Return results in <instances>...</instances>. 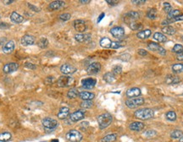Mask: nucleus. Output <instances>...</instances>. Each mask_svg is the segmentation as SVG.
<instances>
[{"label": "nucleus", "instance_id": "obj_1", "mask_svg": "<svg viewBox=\"0 0 183 142\" xmlns=\"http://www.w3.org/2000/svg\"><path fill=\"white\" fill-rule=\"evenodd\" d=\"M135 116L142 120H148L154 116V112L150 108H142L135 112Z\"/></svg>", "mask_w": 183, "mask_h": 142}, {"label": "nucleus", "instance_id": "obj_2", "mask_svg": "<svg viewBox=\"0 0 183 142\" xmlns=\"http://www.w3.org/2000/svg\"><path fill=\"white\" fill-rule=\"evenodd\" d=\"M112 121H113V118H112L111 114H109V113H103L98 117V123H99V128L101 129H104L109 127Z\"/></svg>", "mask_w": 183, "mask_h": 142}, {"label": "nucleus", "instance_id": "obj_3", "mask_svg": "<svg viewBox=\"0 0 183 142\" xmlns=\"http://www.w3.org/2000/svg\"><path fill=\"white\" fill-rule=\"evenodd\" d=\"M66 139L70 142H80L82 140V135L75 129H71L66 134Z\"/></svg>", "mask_w": 183, "mask_h": 142}, {"label": "nucleus", "instance_id": "obj_4", "mask_svg": "<svg viewBox=\"0 0 183 142\" xmlns=\"http://www.w3.org/2000/svg\"><path fill=\"white\" fill-rule=\"evenodd\" d=\"M43 126L47 130H53L57 128L58 126V121L54 118H45L43 119Z\"/></svg>", "mask_w": 183, "mask_h": 142}, {"label": "nucleus", "instance_id": "obj_5", "mask_svg": "<svg viewBox=\"0 0 183 142\" xmlns=\"http://www.w3.org/2000/svg\"><path fill=\"white\" fill-rule=\"evenodd\" d=\"M144 103V99L143 97L131 98L125 101V105L129 108H135L138 106H141Z\"/></svg>", "mask_w": 183, "mask_h": 142}, {"label": "nucleus", "instance_id": "obj_6", "mask_svg": "<svg viewBox=\"0 0 183 142\" xmlns=\"http://www.w3.org/2000/svg\"><path fill=\"white\" fill-rule=\"evenodd\" d=\"M57 83L60 87H67L74 83V79L68 75H64L59 78Z\"/></svg>", "mask_w": 183, "mask_h": 142}, {"label": "nucleus", "instance_id": "obj_7", "mask_svg": "<svg viewBox=\"0 0 183 142\" xmlns=\"http://www.w3.org/2000/svg\"><path fill=\"white\" fill-rule=\"evenodd\" d=\"M139 18H140L139 13L136 12V11H131V12H129L127 14H125V15L124 16V21L126 24L130 25L131 23L136 22Z\"/></svg>", "mask_w": 183, "mask_h": 142}, {"label": "nucleus", "instance_id": "obj_8", "mask_svg": "<svg viewBox=\"0 0 183 142\" xmlns=\"http://www.w3.org/2000/svg\"><path fill=\"white\" fill-rule=\"evenodd\" d=\"M148 48H149V50H151V51H153V52H155V53L160 54V55H162V56H164V55L166 54L165 49L164 48H162L161 46H159L158 44H157L156 42H149V45H148Z\"/></svg>", "mask_w": 183, "mask_h": 142}, {"label": "nucleus", "instance_id": "obj_9", "mask_svg": "<svg viewBox=\"0 0 183 142\" xmlns=\"http://www.w3.org/2000/svg\"><path fill=\"white\" fill-rule=\"evenodd\" d=\"M76 70L77 69H76L75 67L68 64H63L61 66V68H60V71L62 72V74H64V75H68V76L70 75V74H72L75 73Z\"/></svg>", "mask_w": 183, "mask_h": 142}, {"label": "nucleus", "instance_id": "obj_10", "mask_svg": "<svg viewBox=\"0 0 183 142\" xmlns=\"http://www.w3.org/2000/svg\"><path fill=\"white\" fill-rule=\"evenodd\" d=\"M85 117V112L82 110H78L72 113L69 115V119L71 122H78L81 119H83Z\"/></svg>", "mask_w": 183, "mask_h": 142}, {"label": "nucleus", "instance_id": "obj_11", "mask_svg": "<svg viewBox=\"0 0 183 142\" xmlns=\"http://www.w3.org/2000/svg\"><path fill=\"white\" fill-rule=\"evenodd\" d=\"M110 33L115 38L121 39L124 36V35H125V30L120 26H115V27H113L112 29L110 30Z\"/></svg>", "mask_w": 183, "mask_h": 142}, {"label": "nucleus", "instance_id": "obj_12", "mask_svg": "<svg viewBox=\"0 0 183 142\" xmlns=\"http://www.w3.org/2000/svg\"><path fill=\"white\" fill-rule=\"evenodd\" d=\"M18 69H19V64L17 63H9V64H6L4 66L3 71L5 74H10L16 71Z\"/></svg>", "mask_w": 183, "mask_h": 142}, {"label": "nucleus", "instance_id": "obj_13", "mask_svg": "<svg viewBox=\"0 0 183 142\" xmlns=\"http://www.w3.org/2000/svg\"><path fill=\"white\" fill-rule=\"evenodd\" d=\"M96 83H97V80L93 78L83 79L81 80L82 87L85 89H93L96 85Z\"/></svg>", "mask_w": 183, "mask_h": 142}, {"label": "nucleus", "instance_id": "obj_14", "mask_svg": "<svg viewBox=\"0 0 183 142\" xmlns=\"http://www.w3.org/2000/svg\"><path fill=\"white\" fill-rule=\"evenodd\" d=\"M74 27L76 31H79L80 34H81L82 32L86 31V30H87V25H86V23H85L84 20H75Z\"/></svg>", "mask_w": 183, "mask_h": 142}, {"label": "nucleus", "instance_id": "obj_15", "mask_svg": "<svg viewBox=\"0 0 183 142\" xmlns=\"http://www.w3.org/2000/svg\"><path fill=\"white\" fill-rule=\"evenodd\" d=\"M100 69H101V64L99 63H93L88 66L87 72L88 74H96L100 71Z\"/></svg>", "mask_w": 183, "mask_h": 142}, {"label": "nucleus", "instance_id": "obj_16", "mask_svg": "<svg viewBox=\"0 0 183 142\" xmlns=\"http://www.w3.org/2000/svg\"><path fill=\"white\" fill-rule=\"evenodd\" d=\"M15 42L13 41H9L8 42H6L5 44H4L3 48H2V50L6 54H11L15 50Z\"/></svg>", "mask_w": 183, "mask_h": 142}, {"label": "nucleus", "instance_id": "obj_17", "mask_svg": "<svg viewBox=\"0 0 183 142\" xmlns=\"http://www.w3.org/2000/svg\"><path fill=\"white\" fill-rule=\"evenodd\" d=\"M34 42L35 37L31 35H25L21 38V44L23 46H31V45L34 44Z\"/></svg>", "mask_w": 183, "mask_h": 142}, {"label": "nucleus", "instance_id": "obj_18", "mask_svg": "<svg viewBox=\"0 0 183 142\" xmlns=\"http://www.w3.org/2000/svg\"><path fill=\"white\" fill-rule=\"evenodd\" d=\"M65 6V3L64 1H54L49 6V9L51 10H59L63 9Z\"/></svg>", "mask_w": 183, "mask_h": 142}, {"label": "nucleus", "instance_id": "obj_19", "mask_svg": "<svg viewBox=\"0 0 183 142\" xmlns=\"http://www.w3.org/2000/svg\"><path fill=\"white\" fill-rule=\"evenodd\" d=\"M141 90L139 88H137V87H134V88H131L129 89V90H127V91H126V96L128 97H139L140 95H141Z\"/></svg>", "mask_w": 183, "mask_h": 142}, {"label": "nucleus", "instance_id": "obj_20", "mask_svg": "<svg viewBox=\"0 0 183 142\" xmlns=\"http://www.w3.org/2000/svg\"><path fill=\"white\" fill-rule=\"evenodd\" d=\"M144 123L141 122H133L131 123H130L129 128L131 130H133V131H140L142 129H143L144 128Z\"/></svg>", "mask_w": 183, "mask_h": 142}, {"label": "nucleus", "instance_id": "obj_21", "mask_svg": "<svg viewBox=\"0 0 183 142\" xmlns=\"http://www.w3.org/2000/svg\"><path fill=\"white\" fill-rule=\"evenodd\" d=\"M75 39L79 42H88L91 40V36L88 34H76Z\"/></svg>", "mask_w": 183, "mask_h": 142}, {"label": "nucleus", "instance_id": "obj_22", "mask_svg": "<svg viewBox=\"0 0 183 142\" xmlns=\"http://www.w3.org/2000/svg\"><path fill=\"white\" fill-rule=\"evenodd\" d=\"M79 97L83 101H92L95 97V95L92 92H87V91H81L79 93Z\"/></svg>", "mask_w": 183, "mask_h": 142}, {"label": "nucleus", "instance_id": "obj_23", "mask_svg": "<svg viewBox=\"0 0 183 142\" xmlns=\"http://www.w3.org/2000/svg\"><path fill=\"white\" fill-rule=\"evenodd\" d=\"M180 78L176 76V75H173V74H170V75H168L166 78H165V83L168 84V85H175V84H177L180 82Z\"/></svg>", "mask_w": 183, "mask_h": 142}, {"label": "nucleus", "instance_id": "obj_24", "mask_svg": "<svg viewBox=\"0 0 183 142\" xmlns=\"http://www.w3.org/2000/svg\"><path fill=\"white\" fill-rule=\"evenodd\" d=\"M10 20H12L13 22H15V23L19 24V23H21L24 20V18H23L22 15H19L17 12H12V14L10 15Z\"/></svg>", "mask_w": 183, "mask_h": 142}, {"label": "nucleus", "instance_id": "obj_25", "mask_svg": "<svg viewBox=\"0 0 183 142\" xmlns=\"http://www.w3.org/2000/svg\"><path fill=\"white\" fill-rule=\"evenodd\" d=\"M69 114V109L66 107H63L60 109L59 113H58V118L60 119H64L66 118Z\"/></svg>", "mask_w": 183, "mask_h": 142}, {"label": "nucleus", "instance_id": "obj_26", "mask_svg": "<svg viewBox=\"0 0 183 142\" xmlns=\"http://www.w3.org/2000/svg\"><path fill=\"white\" fill-rule=\"evenodd\" d=\"M151 34H152L151 30L147 29L137 32V36L138 38H140V39H147V38H149V36H151Z\"/></svg>", "mask_w": 183, "mask_h": 142}, {"label": "nucleus", "instance_id": "obj_27", "mask_svg": "<svg viewBox=\"0 0 183 142\" xmlns=\"http://www.w3.org/2000/svg\"><path fill=\"white\" fill-rule=\"evenodd\" d=\"M100 46L103 47L104 48H111V45H112V42L110 41V39L107 38V37H104L100 40L99 42Z\"/></svg>", "mask_w": 183, "mask_h": 142}, {"label": "nucleus", "instance_id": "obj_28", "mask_svg": "<svg viewBox=\"0 0 183 142\" xmlns=\"http://www.w3.org/2000/svg\"><path fill=\"white\" fill-rule=\"evenodd\" d=\"M104 80L107 83H113L115 80V74L112 72H108L104 75Z\"/></svg>", "mask_w": 183, "mask_h": 142}, {"label": "nucleus", "instance_id": "obj_29", "mask_svg": "<svg viewBox=\"0 0 183 142\" xmlns=\"http://www.w3.org/2000/svg\"><path fill=\"white\" fill-rule=\"evenodd\" d=\"M162 31L164 34L170 35V36H172L176 33V29L174 28L173 26H170V25H166V26H164Z\"/></svg>", "mask_w": 183, "mask_h": 142}, {"label": "nucleus", "instance_id": "obj_30", "mask_svg": "<svg viewBox=\"0 0 183 142\" xmlns=\"http://www.w3.org/2000/svg\"><path fill=\"white\" fill-rule=\"evenodd\" d=\"M153 38L154 40H156L158 42H164L167 41V37L164 36L162 33H158V32H156L155 34L153 35Z\"/></svg>", "mask_w": 183, "mask_h": 142}, {"label": "nucleus", "instance_id": "obj_31", "mask_svg": "<svg viewBox=\"0 0 183 142\" xmlns=\"http://www.w3.org/2000/svg\"><path fill=\"white\" fill-rule=\"evenodd\" d=\"M11 139V134L10 132L0 133V142H7Z\"/></svg>", "mask_w": 183, "mask_h": 142}, {"label": "nucleus", "instance_id": "obj_32", "mask_svg": "<svg viewBox=\"0 0 183 142\" xmlns=\"http://www.w3.org/2000/svg\"><path fill=\"white\" fill-rule=\"evenodd\" d=\"M117 135L115 134H111V135H108L106 136H104L102 139V142H113L116 140Z\"/></svg>", "mask_w": 183, "mask_h": 142}, {"label": "nucleus", "instance_id": "obj_33", "mask_svg": "<svg viewBox=\"0 0 183 142\" xmlns=\"http://www.w3.org/2000/svg\"><path fill=\"white\" fill-rule=\"evenodd\" d=\"M37 45H38V47L41 48H46L49 46V40L47 39V38H45V37H42V38L38 41Z\"/></svg>", "mask_w": 183, "mask_h": 142}, {"label": "nucleus", "instance_id": "obj_34", "mask_svg": "<svg viewBox=\"0 0 183 142\" xmlns=\"http://www.w3.org/2000/svg\"><path fill=\"white\" fill-rule=\"evenodd\" d=\"M77 96H79V92L75 88H72L69 90L67 93V97L70 99H73V98H75Z\"/></svg>", "mask_w": 183, "mask_h": 142}, {"label": "nucleus", "instance_id": "obj_35", "mask_svg": "<svg viewBox=\"0 0 183 142\" xmlns=\"http://www.w3.org/2000/svg\"><path fill=\"white\" fill-rule=\"evenodd\" d=\"M182 135L183 132L182 130H179V129H176L170 134V137L173 138V139H181L182 137Z\"/></svg>", "mask_w": 183, "mask_h": 142}, {"label": "nucleus", "instance_id": "obj_36", "mask_svg": "<svg viewBox=\"0 0 183 142\" xmlns=\"http://www.w3.org/2000/svg\"><path fill=\"white\" fill-rule=\"evenodd\" d=\"M174 73H182L183 72V64H176L172 66Z\"/></svg>", "mask_w": 183, "mask_h": 142}, {"label": "nucleus", "instance_id": "obj_37", "mask_svg": "<svg viewBox=\"0 0 183 142\" xmlns=\"http://www.w3.org/2000/svg\"><path fill=\"white\" fill-rule=\"evenodd\" d=\"M157 16V11L154 9H150L147 13V17L151 19V20H154Z\"/></svg>", "mask_w": 183, "mask_h": 142}, {"label": "nucleus", "instance_id": "obj_38", "mask_svg": "<svg viewBox=\"0 0 183 142\" xmlns=\"http://www.w3.org/2000/svg\"><path fill=\"white\" fill-rule=\"evenodd\" d=\"M181 11L178 10H174L172 11H170L168 14V19H174L176 17H177L179 15H181Z\"/></svg>", "mask_w": 183, "mask_h": 142}, {"label": "nucleus", "instance_id": "obj_39", "mask_svg": "<svg viewBox=\"0 0 183 142\" xmlns=\"http://www.w3.org/2000/svg\"><path fill=\"white\" fill-rule=\"evenodd\" d=\"M166 118L170 120V121H175L176 119V114L174 111H169L166 113Z\"/></svg>", "mask_w": 183, "mask_h": 142}, {"label": "nucleus", "instance_id": "obj_40", "mask_svg": "<svg viewBox=\"0 0 183 142\" xmlns=\"http://www.w3.org/2000/svg\"><path fill=\"white\" fill-rule=\"evenodd\" d=\"M129 26H130V28L131 30H140L142 27H143V25H142V24L141 23H138V22H133V23H131V24L129 25Z\"/></svg>", "mask_w": 183, "mask_h": 142}, {"label": "nucleus", "instance_id": "obj_41", "mask_svg": "<svg viewBox=\"0 0 183 142\" xmlns=\"http://www.w3.org/2000/svg\"><path fill=\"white\" fill-rule=\"evenodd\" d=\"M183 51V47L182 45L181 44H176L174 46L173 49H172V52L176 53V54H181Z\"/></svg>", "mask_w": 183, "mask_h": 142}, {"label": "nucleus", "instance_id": "obj_42", "mask_svg": "<svg viewBox=\"0 0 183 142\" xmlns=\"http://www.w3.org/2000/svg\"><path fill=\"white\" fill-rule=\"evenodd\" d=\"M81 106L83 108H91L93 106V103L92 101H84L83 103H81Z\"/></svg>", "mask_w": 183, "mask_h": 142}, {"label": "nucleus", "instance_id": "obj_43", "mask_svg": "<svg viewBox=\"0 0 183 142\" xmlns=\"http://www.w3.org/2000/svg\"><path fill=\"white\" fill-rule=\"evenodd\" d=\"M163 7H164V12H165L167 15H168L170 11H172V6L169 3H164Z\"/></svg>", "mask_w": 183, "mask_h": 142}, {"label": "nucleus", "instance_id": "obj_44", "mask_svg": "<svg viewBox=\"0 0 183 142\" xmlns=\"http://www.w3.org/2000/svg\"><path fill=\"white\" fill-rule=\"evenodd\" d=\"M121 72H122V68L120 65H116L115 67H114L113 71H112V73L114 74H120Z\"/></svg>", "mask_w": 183, "mask_h": 142}, {"label": "nucleus", "instance_id": "obj_45", "mask_svg": "<svg viewBox=\"0 0 183 142\" xmlns=\"http://www.w3.org/2000/svg\"><path fill=\"white\" fill-rule=\"evenodd\" d=\"M70 17H71V15H69V14H68V13H64V14H62V15H60V18L61 20H69V19H70Z\"/></svg>", "mask_w": 183, "mask_h": 142}, {"label": "nucleus", "instance_id": "obj_46", "mask_svg": "<svg viewBox=\"0 0 183 142\" xmlns=\"http://www.w3.org/2000/svg\"><path fill=\"white\" fill-rule=\"evenodd\" d=\"M121 46H122V45H121V43H120V42H112L111 48H113V49L120 48Z\"/></svg>", "mask_w": 183, "mask_h": 142}, {"label": "nucleus", "instance_id": "obj_47", "mask_svg": "<svg viewBox=\"0 0 183 142\" xmlns=\"http://www.w3.org/2000/svg\"><path fill=\"white\" fill-rule=\"evenodd\" d=\"M156 135V131L154 130H148L145 132V135L148 136V137H151V136H154Z\"/></svg>", "mask_w": 183, "mask_h": 142}, {"label": "nucleus", "instance_id": "obj_48", "mask_svg": "<svg viewBox=\"0 0 183 142\" xmlns=\"http://www.w3.org/2000/svg\"><path fill=\"white\" fill-rule=\"evenodd\" d=\"M25 67H26V68H28V69H36V65L33 64H31V63H25Z\"/></svg>", "mask_w": 183, "mask_h": 142}, {"label": "nucleus", "instance_id": "obj_49", "mask_svg": "<svg viewBox=\"0 0 183 142\" xmlns=\"http://www.w3.org/2000/svg\"><path fill=\"white\" fill-rule=\"evenodd\" d=\"M131 3H132V4H137V5H140V4H145V3H146V1H145V0H137V1L133 0V1H131Z\"/></svg>", "mask_w": 183, "mask_h": 142}, {"label": "nucleus", "instance_id": "obj_50", "mask_svg": "<svg viewBox=\"0 0 183 142\" xmlns=\"http://www.w3.org/2000/svg\"><path fill=\"white\" fill-rule=\"evenodd\" d=\"M137 53H138L139 55H141V56H146V55L148 54L147 51H146V50H144V49H139Z\"/></svg>", "mask_w": 183, "mask_h": 142}, {"label": "nucleus", "instance_id": "obj_51", "mask_svg": "<svg viewBox=\"0 0 183 142\" xmlns=\"http://www.w3.org/2000/svg\"><path fill=\"white\" fill-rule=\"evenodd\" d=\"M81 129H87V128L89 126V123L88 122H82L81 123Z\"/></svg>", "mask_w": 183, "mask_h": 142}, {"label": "nucleus", "instance_id": "obj_52", "mask_svg": "<svg viewBox=\"0 0 183 142\" xmlns=\"http://www.w3.org/2000/svg\"><path fill=\"white\" fill-rule=\"evenodd\" d=\"M176 59H177V60H179V61H183V51L181 54H177Z\"/></svg>", "mask_w": 183, "mask_h": 142}, {"label": "nucleus", "instance_id": "obj_53", "mask_svg": "<svg viewBox=\"0 0 183 142\" xmlns=\"http://www.w3.org/2000/svg\"><path fill=\"white\" fill-rule=\"evenodd\" d=\"M54 77H52V76H49V77H48V78L46 79V83H52V82H54Z\"/></svg>", "mask_w": 183, "mask_h": 142}, {"label": "nucleus", "instance_id": "obj_54", "mask_svg": "<svg viewBox=\"0 0 183 142\" xmlns=\"http://www.w3.org/2000/svg\"><path fill=\"white\" fill-rule=\"evenodd\" d=\"M106 2H107V4H110V5H115L118 4V1H111V0H107Z\"/></svg>", "mask_w": 183, "mask_h": 142}, {"label": "nucleus", "instance_id": "obj_55", "mask_svg": "<svg viewBox=\"0 0 183 142\" xmlns=\"http://www.w3.org/2000/svg\"><path fill=\"white\" fill-rule=\"evenodd\" d=\"M28 6L30 7V8H31V10H34L35 11H36V12H39V11H40L39 9H37V7H35V6H33V5L31 6V5L30 4H28Z\"/></svg>", "mask_w": 183, "mask_h": 142}, {"label": "nucleus", "instance_id": "obj_56", "mask_svg": "<svg viewBox=\"0 0 183 142\" xmlns=\"http://www.w3.org/2000/svg\"><path fill=\"white\" fill-rule=\"evenodd\" d=\"M90 1L89 0H87V1H85V0H81L80 1V4H89Z\"/></svg>", "mask_w": 183, "mask_h": 142}, {"label": "nucleus", "instance_id": "obj_57", "mask_svg": "<svg viewBox=\"0 0 183 142\" xmlns=\"http://www.w3.org/2000/svg\"><path fill=\"white\" fill-rule=\"evenodd\" d=\"M104 13H102V14H101V15H99V20H98V22H99V23L100 22V21H101V20H102V19L104 18Z\"/></svg>", "mask_w": 183, "mask_h": 142}, {"label": "nucleus", "instance_id": "obj_58", "mask_svg": "<svg viewBox=\"0 0 183 142\" xmlns=\"http://www.w3.org/2000/svg\"><path fill=\"white\" fill-rule=\"evenodd\" d=\"M14 1L12 0V1H4V4H12Z\"/></svg>", "mask_w": 183, "mask_h": 142}, {"label": "nucleus", "instance_id": "obj_59", "mask_svg": "<svg viewBox=\"0 0 183 142\" xmlns=\"http://www.w3.org/2000/svg\"><path fill=\"white\" fill-rule=\"evenodd\" d=\"M52 142H59V141H58V140H53Z\"/></svg>", "mask_w": 183, "mask_h": 142}, {"label": "nucleus", "instance_id": "obj_60", "mask_svg": "<svg viewBox=\"0 0 183 142\" xmlns=\"http://www.w3.org/2000/svg\"><path fill=\"white\" fill-rule=\"evenodd\" d=\"M180 142H183V137H182L180 139Z\"/></svg>", "mask_w": 183, "mask_h": 142}, {"label": "nucleus", "instance_id": "obj_61", "mask_svg": "<svg viewBox=\"0 0 183 142\" xmlns=\"http://www.w3.org/2000/svg\"><path fill=\"white\" fill-rule=\"evenodd\" d=\"M182 40H183V36H182Z\"/></svg>", "mask_w": 183, "mask_h": 142}]
</instances>
